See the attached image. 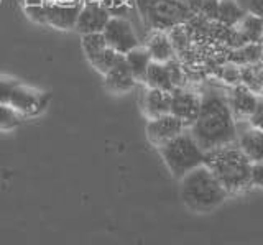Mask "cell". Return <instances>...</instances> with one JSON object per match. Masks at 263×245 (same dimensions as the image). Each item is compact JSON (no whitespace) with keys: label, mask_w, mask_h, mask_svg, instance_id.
I'll list each match as a JSON object with an SVG mask.
<instances>
[{"label":"cell","mask_w":263,"mask_h":245,"mask_svg":"<svg viewBox=\"0 0 263 245\" xmlns=\"http://www.w3.org/2000/svg\"><path fill=\"white\" fill-rule=\"evenodd\" d=\"M204 152L237 142V120L229 107L227 96L216 89L201 94V109L187 128Z\"/></svg>","instance_id":"obj_1"},{"label":"cell","mask_w":263,"mask_h":245,"mask_svg":"<svg viewBox=\"0 0 263 245\" xmlns=\"http://www.w3.org/2000/svg\"><path fill=\"white\" fill-rule=\"evenodd\" d=\"M204 166L216 176L222 187L230 194H240L252 187V163L238 148L237 142L204 153Z\"/></svg>","instance_id":"obj_2"},{"label":"cell","mask_w":263,"mask_h":245,"mask_svg":"<svg viewBox=\"0 0 263 245\" xmlns=\"http://www.w3.org/2000/svg\"><path fill=\"white\" fill-rule=\"evenodd\" d=\"M179 194L184 206L197 214L217 209L229 198V193L204 165L191 169L181 178Z\"/></svg>","instance_id":"obj_3"},{"label":"cell","mask_w":263,"mask_h":245,"mask_svg":"<svg viewBox=\"0 0 263 245\" xmlns=\"http://www.w3.org/2000/svg\"><path fill=\"white\" fill-rule=\"evenodd\" d=\"M143 23L152 31H171L196 17L189 7L176 0H134Z\"/></svg>","instance_id":"obj_4"},{"label":"cell","mask_w":263,"mask_h":245,"mask_svg":"<svg viewBox=\"0 0 263 245\" xmlns=\"http://www.w3.org/2000/svg\"><path fill=\"white\" fill-rule=\"evenodd\" d=\"M160 155L175 178H183L191 169L204 165V150L186 128L178 137L160 146Z\"/></svg>","instance_id":"obj_5"},{"label":"cell","mask_w":263,"mask_h":245,"mask_svg":"<svg viewBox=\"0 0 263 245\" xmlns=\"http://www.w3.org/2000/svg\"><path fill=\"white\" fill-rule=\"evenodd\" d=\"M0 104L10 105L20 116H36L46 107L48 97L13 79L0 78Z\"/></svg>","instance_id":"obj_6"},{"label":"cell","mask_w":263,"mask_h":245,"mask_svg":"<svg viewBox=\"0 0 263 245\" xmlns=\"http://www.w3.org/2000/svg\"><path fill=\"white\" fill-rule=\"evenodd\" d=\"M81 4H30L25 5V12L28 17L43 25H51L58 30H71L76 27L78 15L81 10Z\"/></svg>","instance_id":"obj_7"},{"label":"cell","mask_w":263,"mask_h":245,"mask_svg":"<svg viewBox=\"0 0 263 245\" xmlns=\"http://www.w3.org/2000/svg\"><path fill=\"white\" fill-rule=\"evenodd\" d=\"M102 35L105 38L107 46H109L110 50H114L115 53L123 54V56L140 45L132 25L125 18H120V17H110L102 30Z\"/></svg>","instance_id":"obj_8"},{"label":"cell","mask_w":263,"mask_h":245,"mask_svg":"<svg viewBox=\"0 0 263 245\" xmlns=\"http://www.w3.org/2000/svg\"><path fill=\"white\" fill-rule=\"evenodd\" d=\"M201 109V96L193 91H187L184 87H176L171 91V110L170 114L179 119L189 128Z\"/></svg>","instance_id":"obj_9"},{"label":"cell","mask_w":263,"mask_h":245,"mask_svg":"<svg viewBox=\"0 0 263 245\" xmlns=\"http://www.w3.org/2000/svg\"><path fill=\"white\" fill-rule=\"evenodd\" d=\"M110 18L109 10L105 9L104 4L90 0V2H84L79 10L78 22H76V31L81 35L87 33H102L104 27Z\"/></svg>","instance_id":"obj_10"},{"label":"cell","mask_w":263,"mask_h":245,"mask_svg":"<svg viewBox=\"0 0 263 245\" xmlns=\"http://www.w3.org/2000/svg\"><path fill=\"white\" fill-rule=\"evenodd\" d=\"M184 130L186 127L183 122L176 119L175 116H171V114H166V116L148 120L146 137H148V142L155 145L156 148H160V146L168 143L175 137H178L181 132H184Z\"/></svg>","instance_id":"obj_11"},{"label":"cell","mask_w":263,"mask_h":245,"mask_svg":"<svg viewBox=\"0 0 263 245\" xmlns=\"http://www.w3.org/2000/svg\"><path fill=\"white\" fill-rule=\"evenodd\" d=\"M227 102H229V107L232 110L237 122L238 120L249 122L253 114L258 110L260 97L255 92H252L247 86L238 83V84L232 86L230 92L227 94Z\"/></svg>","instance_id":"obj_12"},{"label":"cell","mask_w":263,"mask_h":245,"mask_svg":"<svg viewBox=\"0 0 263 245\" xmlns=\"http://www.w3.org/2000/svg\"><path fill=\"white\" fill-rule=\"evenodd\" d=\"M104 76H105L104 79L105 89L112 94H125L132 91L137 83L125 61V56H122V58L115 63V66Z\"/></svg>","instance_id":"obj_13"},{"label":"cell","mask_w":263,"mask_h":245,"mask_svg":"<svg viewBox=\"0 0 263 245\" xmlns=\"http://www.w3.org/2000/svg\"><path fill=\"white\" fill-rule=\"evenodd\" d=\"M237 145L250 163L263 161V130L250 125L242 132H237Z\"/></svg>","instance_id":"obj_14"},{"label":"cell","mask_w":263,"mask_h":245,"mask_svg":"<svg viewBox=\"0 0 263 245\" xmlns=\"http://www.w3.org/2000/svg\"><path fill=\"white\" fill-rule=\"evenodd\" d=\"M142 110L150 120L166 116L171 110V92L148 87L142 99Z\"/></svg>","instance_id":"obj_15"},{"label":"cell","mask_w":263,"mask_h":245,"mask_svg":"<svg viewBox=\"0 0 263 245\" xmlns=\"http://www.w3.org/2000/svg\"><path fill=\"white\" fill-rule=\"evenodd\" d=\"M146 51L155 63H166L176 58L175 48L171 45V40L166 31H152V35L146 40Z\"/></svg>","instance_id":"obj_16"},{"label":"cell","mask_w":263,"mask_h":245,"mask_svg":"<svg viewBox=\"0 0 263 245\" xmlns=\"http://www.w3.org/2000/svg\"><path fill=\"white\" fill-rule=\"evenodd\" d=\"M145 84L150 89H160V91H166V92H171L173 89H175V84H173V81H171L166 64L155 63V61H152L150 66H148Z\"/></svg>","instance_id":"obj_17"},{"label":"cell","mask_w":263,"mask_h":245,"mask_svg":"<svg viewBox=\"0 0 263 245\" xmlns=\"http://www.w3.org/2000/svg\"><path fill=\"white\" fill-rule=\"evenodd\" d=\"M125 61H127L135 81L145 83L146 71H148V66H150V63H152V58H150V54H148L146 48L138 45L137 48H134V50H130L125 54Z\"/></svg>","instance_id":"obj_18"},{"label":"cell","mask_w":263,"mask_h":245,"mask_svg":"<svg viewBox=\"0 0 263 245\" xmlns=\"http://www.w3.org/2000/svg\"><path fill=\"white\" fill-rule=\"evenodd\" d=\"M245 15L247 13L234 2V0H220L216 22L227 28H235L240 25V22L245 18Z\"/></svg>","instance_id":"obj_19"},{"label":"cell","mask_w":263,"mask_h":245,"mask_svg":"<svg viewBox=\"0 0 263 245\" xmlns=\"http://www.w3.org/2000/svg\"><path fill=\"white\" fill-rule=\"evenodd\" d=\"M81 36H82V40H81L82 50H84V54L87 60H92L94 56L102 53L105 48H109L102 33H87V35H81Z\"/></svg>","instance_id":"obj_20"},{"label":"cell","mask_w":263,"mask_h":245,"mask_svg":"<svg viewBox=\"0 0 263 245\" xmlns=\"http://www.w3.org/2000/svg\"><path fill=\"white\" fill-rule=\"evenodd\" d=\"M122 56L123 54L115 53L114 50H110V48H105L102 53H99L97 56H94L92 60H89V63L92 64L97 72H101V74H107V72H109L115 66V63H117Z\"/></svg>","instance_id":"obj_21"},{"label":"cell","mask_w":263,"mask_h":245,"mask_svg":"<svg viewBox=\"0 0 263 245\" xmlns=\"http://www.w3.org/2000/svg\"><path fill=\"white\" fill-rule=\"evenodd\" d=\"M20 125V114L10 105L0 104V132H8Z\"/></svg>","instance_id":"obj_22"},{"label":"cell","mask_w":263,"mask_h":245,"mask_svg":"<svg viewBox=\"0 0 263 245\" xmlns=\"http://www.w3.org/2000/svg\"><path fill=\"white\" fill-rule=\"evenodd\" d=\"M164 64H166V68H168V72L171 76L173 84H175V89L176 87H183L184 86V72H183V66H181V63L176 58H173V60L166 61Z\"/></svg>","instance_id":"obj_23"},{"label":"cell","mask_w":263,"mask_h":245,"mask_svg":"<svg viewBox=\"0 0 263 245\" xmlns=\"http://www.w3.org/2000/svg\"><path fill=\"white\" fill-rule=\"evenodd\" d=\"M250 179H252V186L263 187V161L252 163V168H250Z\"/></svg>","instance_id":"obj_24"},{"label":"cell","mask_w":263,"mask_h":245,"mask_svg":"<svg viewBox=\"0 0 263 245\" xmlns=\"http://www.w3.org/2000/svg\"><path fill=\"white\" fill-rule=\"evenodd\" d=\"M249 12H250V15H253V17L263 20V0H250Z\"/></svg>","instance_id":"obj_25"},{"label":"cell","mask_w":263,"mask_h":245,"mask_svg":"<svg viewBox=\"0 0 263 245\" xmlns=\"http://www.w3.org/2000/svg\"><path fill=\"white\" fill-rule=\"evenodd\" d=\"M250 125H253V127H258L260 130H263V112L261 110H257L253 114V116L250 117Z\"/></svg>","instance_id":"obj_26"},{"label":"cell","mask_w":263,"mask_h":245,"mask_svg":"<svg viewBox=\"0 0 263 245\" xmlns=\"http://www.w3.org/2000/svg\"><path fill=\"white\" fill-rule=\"evenodd\" d=\"M176 2H179V4H183V5L189 7V9H191L196 15H197V12H199L201 0H176Z\"/></svg>","instance_id":"obj_27"}]
</instances>
